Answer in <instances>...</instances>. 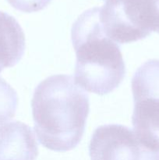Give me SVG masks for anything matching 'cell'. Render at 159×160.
I'll return each mask as SVG.
<instances>
[{"label": "cell", "mask_w": 159, "mask_h": 160, "mask_svg": "<svg viewBox=\"0 0 159 160\" xmlns=\"http://www.w3.org/2000/svg\"><path fill=\"white\" fill-rule=\"evenodd\" d=\"M34 132L42 146L55 152L76 148L90 111L87 94L72 76L48 77L36 87L31 101Z\"/></svg>", "instance_id": "6da1fadb"}, {"label": "cell", "mask_w": 159, "mask_h": 160, "mask_svg": "<svg viewBox=\"0 0 159 160\" xmlns=\"http://www.w3.org/2000/svg\"><path fill=\"white\" fill-rule=\"evenodd\" d=\"M38 145L31 127L14 121L0 128V160H35Z\"/></svg>", "instance_id": "5b68a950"}, {"label": "cell", "mask_w": 159, "mask_h": 160, "mask_svg": "<svg viewBox=\"0 0 159 160\" xmlns=\"http://www.w3.org/2000/svg\"><path fill=\"white\" fill-rule=\"evenodd\" d=\"M91 160H159V152L148 148L133 130L119 124L100 126L89 144Z\"/></svg>", "instance_id": "277c9868"}, {"label": "cell", "mask_w": 159, "mask_h": 160, "mask_svg": "<svg viewBox=\"0 0 159 160\" xmlns=\"http://www.w3.org/2000/svg\"><path fill=\"white\" fill-rule=\"evenodd\" d=\"M100 19L110 38L119 44L159 34V0H106Z\"/></svg>", "instance_id": "3957f363"}, {"label": "cell", "mask_w": 159, "mask_h": 160, "mask_svg": "<svg viewBox=\"0 0 159 160\" xmlns=\"http://www.w3.org/2000/svg\"><path fill=\"white\" fill-rule=\"evenodd\" d=\"M16 9L24 12H37L48 6L51 0H7Z\"/></svg>", "instance_id": "9c48e42d"}, {"label": "cell", "mask_w": 159, "mask_h": 160, "mask_svg": "<svg viewBox=\"0 0 159 160\" xmlns=\"http://www.w3.org/2000/svg\"><path fill=\"white\" fill-rule=\"evenodd\" d=\"M23 29L12 16L0 11V73L22 59L25 50Z\"/></svg>", "instance_id": "52a82bcc"}, {"label": "cell", "mask_w": 159, "mask_h": 160, "mask_svg": "<svg viewBox=\"0 0 159 160\" xmlns=\"http://www.w3.org/2000/svg\"><path fill=\"white\" fill-rule=\"evenodd\" d=\"M100 7L79 16L72 27L76 56L74 81L81 88L99 95L116 89L126 75L119 45L108 36L100 19Z\"/></svg>", "instance_id": "7a4b0ae2"}, {"label": "cell", "mask_w": 159, "mask_h": 160, "mask_svg": "<svg viewBox=\"0 0 159 160\" xmlns=\"http://www.w3.org/2000/svg\"><path fill=\"white\" fill-rule=\"evenodd\" d=\"M18 105L16 91L0 78V128L14 117Z\"/></svg>", "instance_id": "ba28073f"}, {"label": "cell", "mask_w": 159, "mask_h": 160, "mask_svg": "<svg viewBox=\"0 0 159 160\" xmlns=\"http://www.w3.org/2000/svg\"><path fill=\"white\" fill-rule=\"evenodd\" d=\"M105 1H106V0H105Z\"/></svg>", "instance_id": "30bf717a"}, {"label": "cell", "mask_w": 159, "mask_h": 160, "mask_svg": "<svg viewBox=\"0 0 159 160\" xmlns=\"http://www.w3.org/2000/svg\"><path fill=\"white\" fill-rule=\"evenodd\" d=\"M134 132L148 148L159 152V98L133 97Z\"/></svg>", "instance_id": "8992f818"}]
</instances>
